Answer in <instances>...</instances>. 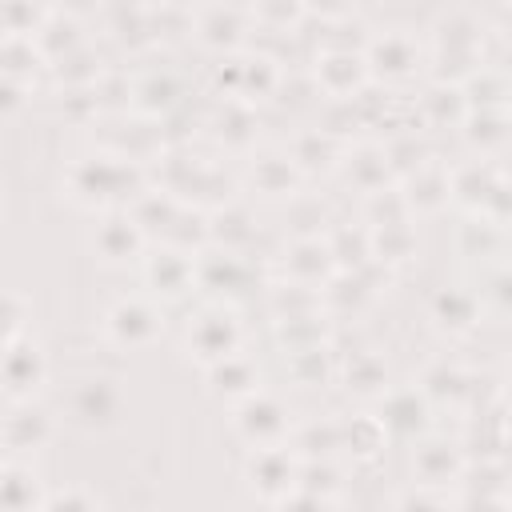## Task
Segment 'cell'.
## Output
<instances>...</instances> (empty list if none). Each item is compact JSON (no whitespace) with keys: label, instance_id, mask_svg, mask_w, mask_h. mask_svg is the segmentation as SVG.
I'll list each match as a JSON object with an SVG mask.
<instances>
[{"label":"cell","instance_id":"6da1fadb","mask_svg":"<svg viewBox=\"0 0 512 512\" xmlns=\"http://www.w3.org/2000/svg\"><path fill=\"white\" fill-rule=\"evenodd\" d=\"M236 428H240L256 448H268V444H276V440L284 436L288 420H284L280 400H272V396H264V392H248L244 404H240V412H236Z\"/></svg>","mask_w":512,"mask_h":512},{"label":"cell","instance_id":"7a4b0ae2","mask_svg":"<svg viewBox=\"0 0 512 512\" xmlns=\"http://www.w3.org/2000/svg\"><path fill=\"white\" fill-rule=\"evenodd\" d=\"M248 476H252V488H260L264 496H288L292 484H296L292 452L280 448V444L256 448V456H252V464H248Z\"/></svg>","mask_w":512,"mask_h":512},{"label":"cell","instance_id":"3957f363","mask_svg":"<svg viewBox=\"0 0 512 512\" xmlns=\"http://www.w3.org/2000/svg\"><path fill=\"white\" fill-rule=\"evenodd\" d=\"M40 380H44V356H40V348H32L24 340L4 344V352H0V384L8 392H16V396H28Z\"/></svg>","mask_w":512,"mask_h":512},{"label":"cell","instance_id":"277c9868","mask_svg":"<svg viewBox=\"0 0 512 512\" xmlns=\"http://www.w3.org/2000/svg\"><path fill=\"white\" fill-rule=\"evenodd\" d=\"M188 348H192L200 360L216 364V360H224V356L236 352V324H232L228 316H220V312H204V316L192 324V332H188Z\"/></svg>","mask_w":512,"mask_h":512},{"label":"cell","instance_id":"5b68a950","mask_svg":"<svg viewBox=\"0 0 512 512\" xmlns=\"http://www.w3.org/2000/svg\"><path fill=\"white\" fill-rule=\"evenodd\" d=\"M108 332L120 344H144V340L156 336V312L144 300H120L108 312Z\"/></svg>","mask_w":512,"mask_h":512},{"label":"cell","instance_id":"8992f818","mask_svg":"<svg viewBox=\"0 0 512 512\" xmlns=\"http://www.w3.org/2000/svg\"><path fill=\"white\" fill-rule=\"evenodd\" d=\"M0 512H40V488L28 468L0 464Z\"/></svg>","mask_w":512,"mask_h":512},{"label":"cell","instance_id":"52a82bcc","mask_svg":"<svg viewBox=\"0 0 512 512\" xmlns=\"http://www.w3.org/2000/svg\"><path fill=\"white\" fill-rule=\"evenodd\" d=\"M96 244L108 260H120V256H132L140 248V224L132 216H116V220H104L96 228Z\"/></svg>","mask_w":512,"mask_h":512},{"label":"cell","instance_id":"ba28073f","mask_svg":"<svg viewBox=\"0 0 512 512\" xmlns=\"http://www.w3.org/2000/svg\"><path fill=\"white\" fill-rule=\"evenodd\" d=\"M48 436V416L40 408H20L4 420V444L8 448H32Z\"/></svg>","mask_w":512,"mask_h":512},{"label":"cell","instance_id":"9c48e42d","mask_svg":"<svg viewBox=\"0 0 512 512\" xmlns=\"http://www.w3.org/2000/svg\"><path fill=\"white\" fill-rule=\"evenodd\" d=\"M188 276H192V264L184 260V252H160L148 260V280L164 292H180L188 284Z\"/></svg>","mask_w":512,"mask_h":512},{"label":"cell","instance_id":"30bf717a","mask_svg":"<svg viewBox=\"0 0 512 512\" xmlns=\"http://www.w3.org/2000/svg\"><path fill=\"white\" fill-rule=\"evenodd\" d=\"M212 380H216V392H228V396H248L252 392V368L236 352L212 364Z\"/></svg>","mask_w":512,"mask_h":512},{"label":"cell","instance_id":"8fae6325","mask_svg":"<svg viewBox=\"0 0 512 512\" xmlns=\"http://www.w3.org/2000/svg\"><path fill=\"white\" fill-rule=\"evenodd\" d=\"M376 56L388 60V72H404V68L412 64V44H408L404 36H384V40L376 44Z\"/></svg>","mask_w":512,"mask_h":512},{"label":"cell","instance_id":"7c38bea8","mask_svg":"<svg viewBox=\"0 0 512 512\" xmlns=\"http://www.w3.org/2000/svg\"><path fill=\"white\" fill-rule=\"evenodd\" d=\"M44 512H96V504L84 488H64L44 504Z\"/></svg>","mask_w":512,"mask_h":512}]
</instances>
